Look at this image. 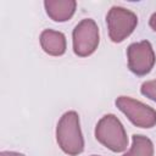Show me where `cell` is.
Listing matches in <instances>:
<instances>
[{
	"mask_svg": "<svg viewBox=\"0 0 156 156\" xmlns=\"http://www.w3.org/2000/svg\"><path fill=\"white\" fill-rule=\"evenodd\" d=\"M56 140L61 150L69 156H77L83 152L84 139L79 116L76 111H67L61 116L56 127Z\"/></svg>",
	"mask_w": 156,
	"mask_h": 156,
	"instance_id": "6da1fadb",
	"label": "cell"
},
{
	"mask_svg": "<svg viewBox=\"0 0 156 156\" xmlns=\"http://www.w3.org/2000/svg\"><path fill=\"white\" fill-rule=\"evenodd\" d=\"M96 140L113 152H122L128 146V136L121 121L112 113L105 115L95 127Z\"/></svg>",
	"mask_w": 156,
	"mask_h": 156,
	"instance_id": "7a4b0ae2",
	"label": "cell"
},
{
	"mask_svg": "<svg viewBox=\"0 0 156 156\" xmlns=\"http://www.w3.org/2000/svg\"><path fill=\"white\" fill-rule=\"evenodd\" d=\"M106 23L110 39L113 43H121L133 33L138 24V17L128 9L112 6L107 12Z\"/></svg>",
	"mask_w": 156,
	"mask_h": 156,
	"instance_id": "3957f363",
	"label": "cell"
},
{
	"mask_svg": "<svg viewBox=\"0 0 156 156\" xmlns=\"http://www.w3.org/2000/svg\"><path fill=\"white\" fill-rule=\"evenodd\" d=\"M73 51L79 57L91 55L99 45V27L91 18L82 20L73 29Z\"/></svg>",
	"mask_w": 156,
	"mask_h": 156,
	"instance_id": "277c9868",
	"label": "cell"
},
{
	"mask_svg": "<svg viewBox=\"0 0 156 156\" xmlns=\"http://www.w3.org/2000/svg\"><path fill=\"white\" fill-rule=\"evenodd\" d=\"M116 106L139 128H152L156 124V111L141 101L129 96H119L116 100Z\"/></svg>",
	"mask_w": 156,
	"mask_h": 156,
	"instance_id": "5b68a950",
	"label": "cell"
},
{
	"mask_svg": "<svg viewBox=\"0 0 156 156\" xmlns=\"http://www.w3.org/2000/svg\"><path fill=\"white\" fill-rule=\"evenodd\" d=\"M127 57L128 68L136 76L147 74L156 62L152 45L147 40L130 44L127 49Z\"/></svg>",
	"mask_w": 156,
	"mask_h": 156,
	"instance_id": "8992f818",
	"label": "cell"
},
{
	"mask_svg": "<svg viewBox=\"0 0 156 156\" xmlns=\"http://www.w3.org/2000/svg\"><path fill=\"white\" fill-rule=\"evenodd\" d=\"M40 45L46 54L51 56H61L66 52V37L61 32L45 29L40 34Z\"/></svg>",
	"mask_w": 156,
	"mask_h": 156,
	"instance_id": "52a82bcc",
	"label": "cell"
},
{
	"mask_svg": "<svg viewBox=\"0 0 156 156\" xmlns=\"http://www.w3.org/2000/svg\"><path fill=\"white\" fill-rule=\"evenodd\" d=\"M44 6L48 16L55 22H65L69 20L77 7L74 0H46Z\"/></svg>",
	"mask_w": 156,
	"mask_h": 156,
	"instance_id": "ba28073f",
	"label": "cell"
},
{
	"mask_svg": "<svg viewBox=\"0 0 156 156\" xmlns=\"http://www.w3.org/2000/svg\"><path fill=\"white\" fill-rule=\"evenodd\" d=\"M123 156H154V144L147 136L134 134L132 146Z\"/></svg>",
	"mask_w": 156,
	"mask_h": 156,
	"instance_id": "9c48e42d",
	"label": "cell"
},
{
	"mask_svg": "<svg viewBox=\"0 0 156 156\" xmlns=\"http://www.w3.org/2000/svg\"><path fill=\"white\" fill-rule=\"evenodd\" d=\"M140 93H141L144 96H146V98H149L150 100H152V101L156 102V79L144 82V83L141 84Z\"/></svg>",
	"mask_w": 156,
	"mask_h": 156,
	"instance_id": "30bf717a",
	"label": "cell"
},
{
	"mask_svg": "<svg viewBox=\"0 0 156 156\" xmlns=\"http://www.w3.org/2000/svg\"><path fill=\"white\" fill-rule=\"evenodd\" d=\"M0 156H26V155L20 154V152H15V151H1Z\"/></svg>",
	"mask_w": 156,
	"mask_h": 156,
	"instance_id": "8fae6325",
	"label": "cell"
},
{
	"mask_svg": "<svg viewBox=\"0 0 156 156\" xmlns=\"http://www.w3.org/2000/svg\"><path fill=\"white\" fill-rule=\"evenodd\" d=\"M149 24H150V27H151V28H152V29L156 32V12L151 15L150 21H149Z\"/></svg>",
	"mask_w": 156,
	"mask_h": 156,
	"instance_id": "7c38bea8",
	"label": "cell"
},
{
	"mask_svg": "<svg viewBox=\"0 0 156 156\" xmlns=\"http://www.w3.org/2000/svg\"><path fill=\"white\" fill-rule=\"evenodd\" d=\"M91 156H98V155H91Z\"/></svg>",
	"mask_w": 156,
	"mask_h": 156,
	"instance_id": "4fadbf2b",
	"label": "cell"
}]
</instances>
